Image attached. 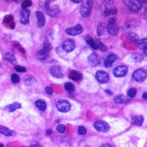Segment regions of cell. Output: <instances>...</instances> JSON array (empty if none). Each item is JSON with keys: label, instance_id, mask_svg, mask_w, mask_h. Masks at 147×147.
<instances>
[{"label": "cell", "instance_id": "obj_25", "mask_svg": "<svg viewBox=\"0 0 147 147\" xmlns=\"http://www.w3.org/2000/svg\"><path fill=\"white\" fill-rule=\"evenodd\" d=\"M114 100L115 102L118 103H124L128 101V99L126 96L123 95H119L116 96L114 98Z\"/></svg>", "mask_w": 147, "mask_h": 147}, {"label": "cell", "instance_id": "obj_47", "mask_svg": "<svg viewBox=\"0 0 147 147\" xmlns=\"http://www.w3.org/2000/svg\"><path fill=\"white\" fill-rule=\"evenodd\" d=\"M105 91H106V92L109 95H112V94H113V92H111V91H110V90H106Z\"/></svg>", "mask_w": 147, "mask_h": 147}, {"label": "cell", "instance_id": "obj_49", "mask_svg": "<svg viewBox=\"0 0 147 147\" xmlns=\"http://www.w3.org/2000/svg\"><path fill=\"white\" fill-rule=\"evenodd\" d=\"M30 147H42L41 146L39 145H36V144H34V145H31Z\"/></svg>", "mask_w": 147, "mask_h": 147}, {"label": "cell", "instance_id": "obj_50", "mask_svg": "<svg viewBox=\"0 0 147 147\" xmlns=\"http://www.w3.org/2000/svg\"><path fill=\"white\" fill-rule=\"evenodd\" d=\"M72 2H74V3H80V2H81L82 1H78V0H77V1H75V0H73V1H72Z\"/></svg>", "mask_w": 147, "mask_h": 147}, {"label": "cell", "instance_id": "obj_34", "mask_svg": "<svg viewBox=\"0 0 147 147\" xmlns=\"http://www.w3.org/2000/svg\"><path fill=\"white\" fill-rule=\"evenodd\" d=\"M33 4L32 2L31 1H29V0H25V1H24L22 3V9H26L27 7L32 6Z\"/></svg>", "mask_w": 147, "mask_h": 147}, {"label": "cell", "instance_id": "obj_2", "mask_svg": "<svg viewBox=\"0 0 147 147\" xmlns=\"http://www.w3.org/2000/svg\"><path fill=\"white\" fill-rule=\"evenodd\" d=\"M57 109L62 113H66L70 110L71 105V103L67 100L60 99L56 103Z\"/></svg>", "mask_w": 147, "mask_h": 147}, {"label": "cell", "instance_id": "obj_6", "mask_svg": "<svg viewBox=\"0 0 147 147\" xmlns=\"http://www.w3.org/2000/svg\"><path fill=\"white\" fill-rule=\"evenodd\" d=\"M49 2H50L49 1L45 2V5H44L45 11L48 16L51 17H55L57 15H58L60 12L59 8L56 6L51 7L49 5Z\"/></svg>", "mask_w": 147, "mask_h": 147}, {"label": "cell", "instance_id": "obj_40", "mask_svg": "<svg viewBox=\"0 0 147 147\" xmlns=\"http://www.w3.org/2000/svg\"><path fill=\"white\" fill-rule=\"evenodd\" d=\"M78 133L79 134H80V135H84L86 133L87 130H86V129L84 126H80L78 128Z\"/></svg>", "mask_w": 147, "mask_h": 147}, {"label": "cell", "instance_id": "obj_13", "mask_svg": "<svg viewBox=\"0 0 147 147\" xmlns=\"http://www.w3.org/2000/svg\"><path fill=\"white\" fill-rule=\"evenodd\" d=\"M87 60H88L89 64L92 66L96 65L100 63L99 56L96 53H92L90 54L88 56Z\"/></svg>", "mask_w": 147, "mask_h": 147}, {"label": "cell", "instance_id": "obj_20", "mask_svg": "<svg viewBox=\"0 0 147 147\" xmlns=\"http://www.w3.org/2000/svg\"><path fill=\"white\" fill-rule=\"evenodd\" d=\"M68 77L69 79L75 81L81 80L83 79V76L82 74L75 70H72L70 72V73L68 75Z\"/></svg>", "mask_w": 147, "mask_h": 147}, {"label": "cell", "instance_id": "obj_3", "mask_svg": "<svg viewBox=\"0 0 147 147\" xmlns=\"http://www.w3.org/2000/svg\"><path fill=\"white\" fill-rule=\"evenodd\" d=\"M133 79L137 82H142L144 81L147 77V71L143 68H139L133 73Z\"/></svg>", "mask_w": 147, "mask_h": 147}, {"label": "cell", "instance_id": "obj_21", "mask_svg": "<svg viewBox=\"0 0 147 147\" xmlns=\"http://www.w3.org/2000/svg\"><path fill=\"white\" fill-rule=\"evenodd\" d=\"M0 133L3 135L7 136H13L14 134V131L11 130L8 127L1 125L0 126Z\"/></svg>", "mask_w": 147, "mask_h": 147}, {"label": "cell", "instance_id": "obj_43", "mask_svg": "<svg viewBox=\"0 0 147 147\" xmlns=\"http://www.w3.org/2000/svg\"><path fill=\"white\" fill-rule=\"evenodd\" d=\"M116 18L115 17H111L110 18L109 21H108V22L109 24H115V22H116Z\"/></svg>", "mask_w": 147, "mask_h": 147}, {"label": "cell", "instance_id": "obj_24", "mask_svg": "<svg viewBox=\"0 0 147 147\" xmlns=\"http://www.w3.org/2000/svg\"><path fill=\"white\" fill-rule=\"evenodd\" d=\"M48 53H49V52H48L47 51H46L45 49L42 48V49H40L37 52L36 55H37V57L39 59L43 60V59H45L47 57Z\"/></svg>", "mask_w": 147, "mask_h": 147}, {"label": "cell", "instance_id": "obj_32", "mask_svg": "<svg viewBox=\"0 0 147 147\" xmlns=\"http://www.w3.org/2000/svg\"><path fill=\"white\" fill-rule=\"evenodd\" d=\"M13 17L11 15H7L4 17L3 22L6 24H10V25L13 22Z\"/></svg>", "mask_w": 147, "mask_h": 147}, {"label": "cell", "instance_id": "obj_31", "mask_svg": "<svg viewBox=\"0 0 147 147\" xmlns=\"http://www.w3.org/2000/svg\"><path fill=\"white\" fill-rule=\"evenodd\" d=\"M96 43V45H97V47H98V49H100V51H102L103 52L106 51L107 50V47L104 44H103L101 41H100L99 40H97Z\"/></svg>", "mask_w": 147, "mask_h": 147}, {"label": "cell", "instance_id": "obj_23", "mask_svg": "<svg viewBox=\"0 0 147 147\" xmlns=\"http://www.w3.org/2000/svg\"><path fill=\"white\" fill-rule=\"evenodd\" d=\"M35 105L41 111H44L47 109V104L46 103L41 100V99H38L35 102Z\"/></svg>", "mask_w": 147, "mask_h": 147}, {"label": "cell", "instance_id": "obj_44", "mask_svg": "<svg viewBox=\"0 0 147 147\" xmlns=\"http://www.w3.org/2000/svg\"><path fill=\"white\" fill-rule=\"evenodd\" d=\"M99 147H113V146L111 144H109V143H106V144H102Z\"/></svg>", "mask_w": 147, "mask_h": 147}, {"label": "cell", "instance_id": "obj_36", "mask_svg": "<svg viewBox=\"0 0 147 147\" xmlns=\"http://www.w3.org/2000/svg\"><path fill=\"white\" fill-rule=\"evenodd\" d=\"M129 37L130 40L132 42H138V41H139L138 40V36H137V35L136 34L133 33H130V34H129Z\"/></svg>", "mask_w": 147, "mask_h": 147}, {"label": "cell", "instance_id": "obj_38", "mask_svg": "<svg viewBox=\"0 0 147 147\" xmlns=\"http://www.w3.org/2000/svg\"><path fill=\"white\" fill-rule=\"evenodd\" d=\"M56 129L57 130V131L59 133H64V131H65V129H66V127L65 125H59L57 127H56Z\"/></svg>", "mask_w": 147, "mask_h": 147}, {"label": "cell", "instance_id": "obj_4", "mask_svg": "<svg viewBox=\"0 0 147 147\" xmlns=\"http://www.w3.org/2000/svg\"><path fill=\"white\" fill-rule=\"evenodd\" d=\"M125 3L126 5L129 7V9L134 11L137 12L141 10L142 7V4L140 1H136V0H129L125 1Z\"/></svg>", "mask_w": 147, "mask_h": 147}, {"label": "cell", "instance_id": "obj_37", "mask_svg": "<svg viewBox=\"0 0 147 147\" xmlns=\"http://www.w3.org/2000/svg\"><path fill=\"white\" fill-rule=\"evenodd\" d=\"M43 48L48 52H49L52 49V45L48 41H45L44 44Z\"/></svg>", "mask_w": 147, "mask_h": 147}, {"label": "cell", "instance_id": "obj_33", "mask_svg": "<svg viewBox=\"0 0 147 147\" xmlns=\"http://www.w3.org/2000/svg\"><path fill=\"white\" fill-rule=\"evenodd\" d=\"M5 58L10 62H14L16 61V57L14 55L11 53H7L5 55Z\"/></svg>", "mask_w": 147, "mask_h": 147}, {"label": "cell", "instance_id": "obj_41", "mask_svg": "<svg viewBox=\"0 0 147 147\" xmlns=\"http://www.w3.org/2000/svg\"><path fill=\"white\" fill-rule=\"evenodd\" d=\"M14 69L17 72H25L26 71V68L24 67H22L20 65H16L14 67Z\"/></svg>", "mask_w": 147, "mask_h": 147}, {"label": "cell", "instance_id": "obj_39", "mask_svg": "<svg viewBox=\"0 0 147 147\" xmlns=\"http://www.w3.org/2000/svg\"><path fill=\"white\" fill-rule=\"evenodd\" d=\"M11 81L14 83H17L18 82H20V77L17 74H13L11 76Z\"/></svg>", "mask_w": 147, "mask_h": 147}, {"label": "cell", "instance_id": "obj_16", "mask_svg": "<svg viewBox=\"0 0 147 147\" xmlns=\"http://www.w3.org/2000/svg\"><path fill=\"white\" fill-rule=\"evenodd\" d=\"M21 105L19 102H14L13 103L7 105L4 107V110L7 112H13L16 110L20 109Z\"/></svg>", "mask_w": 147, "mask_h": 147}, {"label": "cell", "instance_id": "obj_17", "mask_svg": "<svg viewBox=\"0 0 147 147\" xmlns=\"http://www.w3.org/2000/svg\"><path fill=\"white\" fill-rule=\"evenodd\" d=\"M108 33L107 25H106L103 23H100L98 25L97 34L98 36H103Z\"/></svg>", "mask_w": 147, "mask_h": 147}, {"label": "cell", "instance_id": "obj_14", "mask_svg": "<svg viewBox=\"0 0 147 147\" xmlns=\"http://www.w3.org/2000/svg\"><path fill=\"white\" fill-rule=\"evenodd\" d=\"M36 15L37 18V26L39 28H42L45 23V18L44 14L40 11L36 12Z\"/></svg>", "mask_w": 147, "mask_h": 147}, {"label": "cell", "instance_id": "obj_45", "mask_svg": "<svg viewBox=\"0 0 147 147\" xmlns=\"http://www.w3.org/2000/svg\"><path fill=\"white\" fill-rule=\"evenodd\" d=\"M52 130L51 129H48L46 130V134L47 135H50L52 134Z\"/></svg>", "mask_w": 147, "mask_h": 147}, {"label": "cell", "instance_id": "obj_35", "mask_svg": "<svg viewBox=\"0 0 147 147\" xmlns=\"http://www.w3.org/2000/svg\"><path fill=\"white\" fill-rule=\"evenodd\" d=\"M137 93V90L134 88H131L127 91V95L130 98H133Z\"/></svg>", "mask_w": 147, "mask_h": 147}, {"label": "cell", "instance_id": "obj_52", "mask_svg": "<svg viewBox=\"0 0 147 147\" xmlns=\"http://www.w3.org/2000/svg\"><path fill=\"white\" fill-rule=\"evenodd\" d=\"M0 147H5V146L2 143H1L0 144Z\"/></svg>", "mask_w": 147, "mask_h": 147}, {"label": "cell", "instance_id": "obj_1", "mask_svg": "<svg viewBox=\"0 0 147 147\" xmlns=\"http://www.w3.org/2000/svg\"><path fill=\"white\" fill-rule=\"evenodd\" d=\"M92 6V1H86L83 2L82 5L80 6V12L82 16L87 17L88 16L91 11Z\"/></svg>", "mask_w": 147, "mask_h": 147}, {"label": "cell", "instance_id": "obj_10", "mask_svg": "<svg viewBox=\"0 0 147 147\" xmlns=\"http://www.w3.org/2000/svg\"><path fill=\"white\" fill-rule=\"evenodd\" d=\"M82 32H83V27L80 24H78L74 27L69 28L65 29L66 33L71 36L78 35L80 34Z\"/></svg>", "mask_w": 147, "mask_h": 147}, {"label": "cell", "instance_id": "obj_22", "mask_svg": "<svg viewBox=\"0 0 147 147\" xmlns=\"http://www.w3.org/2000/svg\"><path fill=\"white\" fill-rule=\"evenodd\" d=\"M85 41L87 42V44H88L94 49H98V47H97L96 42H95L94 41V40L89 35H87L85 37Z\"/></svg>", "mask_w": 147, "mask_h": 147}, {"label": "cell", "instance_id": "obj_8", "mask_svg": "<svg viewBox=\"0 0 147 147\" xmlns=\"http://www.w3.org/2000/svg\"><path fill=\"white\" fill-rule=\"evenodd\" d=\"M75 46L76 45L74 40L70 38L65 40L62 44V48L66 52H70L72 51L75 49Z\"/></svg>", "mask_w": 147, "mask_h": 147}, {"label": "cell", "instance_id": "obj_42", "mask_svg": "<svg viewBox=\"0 0 147 147\" xmlns=\"http://www.w3.org/2000/svg\"><path fill=\"white\" fill-rule=\"evenodd\" d=\"M45 91L46 93H47L49 95H51L53 93V89L51 87H47L45 89Z\"/></svg>", "mask_w": 147, "mask_h": 147}, {"label": "cell", "instance_id": "obj_26", "mask_svg": "<svg viewBox=\"0 0 147 147\" xmlns=\"http://www.w3.org/2000/svg\"><path fill=\"white\" fill-rule=\"evenodd\" d=\"M117 13V9L115 7H111L110 9H106L103 12V14L105 16H108L110 15L116 14Z\"/></svg>", "mask_w": 147, "mask_h": 147}, {"label": "cell", "instance_id": "obj_46", "mask_svg": "<svg viewBox=\"0 0 147 147\" xmlns=\"http://www.w3.org/2000/svg\"><path fill=\"white\" fill-rule=\"evenodd\" d=\"M142 98H143V99L147 100V92H144L143 93Z\"/></svg>", "mask_w": 147, "mask_h": 147}, {"label": "cell", "instance_id": "obj_19", "mask_svg": "<svg viewBox=\"0 0 147 147\" xmlns=\"http://www.w3.org/2000/svg\"><path fill=\"white\" fill-rule=\"evenodd\" d=\"M131 122L133 124L140 126L144 122V117L142 115H136L131 118Z\"/></svg>", "mask_w": 147, "mask_h": 147}, {"label": "cell", "instance_id": "obj_11", "mask_svg": "<svg viewBox=\"0 0 147 147\" xmlns=\"http://www.w3.org/2000/svg\"><path fill=\"white\" fill-rule=\"evenodd\" d=\"M50 74L55 78H62L63 77V70L60 65H53L49 70Z\"/></svg>", "mask_w": 147, "mask_h": 147}, {"label": "cell", "instance_id": "obj_29", "mask_svg": "<svg viewBox=\"0 0 147 147\" xmlns=\"http://www.w3.org/2000/svg\"><path fill=\"white\" fill-rule=\"evenodd\" d=\"M133 26H134V22L131 21H129L125 24L123 26V29L125 30L126 31H130L132 29Z\"/></svg>", "mask_w": 147, "mask_h": 147}, {"label": "cell", "instance_id": "obj_30", "mask_svg": "<svg viewBox=\"0 0 147 147\" xmlns=\"http://www.w3.org/2000/svg\"><path fill=\"white\" fill-rule=\"evenodd\" d=\"M138 46L141 49H146L147 48V38H144L140 40L138 42Z\"/></svg>", "mask_w": 147, "mask_h": 147}, {"label": "cell", "instance_id": "obj_9", "mask_svg": "<svg viewBox=\"0 0 147 147\" xmlns=\"http://www.w3.org/2000/svg\"><path fill=\"white\" fill-rule=\"evenodd\" d=\"M127 67L125 65H120L113 70V74L115 77L120 78L125 76L127 73Z\"/></svg>", "mask_w": 147, "mask_h": 147}, {"label": "cell", "instance_id": "obj_18", "mask_svg": "<svg viewBox=\"0 0 147 147\" xmlns=\"http://www.w3.org/2000/svg\"><path fill=\"white\" fill-rule=\"evenodd\" d=\"M107 31H108L109 33H110L112 35H116L118 33L119 28L115 23V24H108Z\"/></svg>", "mask_w": 147, "mask_h": 147}, {"label": "cell", "instance_id": "obj_7", "mask_svg": "<svg viewBox=\"0 0 147 147\" xmlns=\"http://www.w3.org/2000/svg\"><path fill=\"white\" fill-rule=\"evenodd\" d=\"M95 78L100 83H106L109 81V76L108 73L106 71L99 70L96 72Z\"/></svg>", "mask_w": 147, "mask_h": 147}, {"label": "cell", "instance_id": "obj_5", "mask_svg": "<svg viewBox=\"0 0 147 147\" xmlns=\"http://www.w3.org/2000/svg\"><path fill=\"white\" fill-rule=\"evenodd\" d=\"M94 127L98 131L104 133L108 131L110 129L109 125L106 122L102 120L96 121L94 123Z\"/></svg>", "mask_w": 147, "mask_h": 147}, {"label": "cell", "instance_id": "obj_48", "mask_svg": "<svg viewBox=\"0 0 147 147\" xmlns=\"http://www.w3.org/2000/svg\"><path fill=\"white\" fill-rule=\"evenodd\" d=\"M10 27L11 28V29H14V28H15V23L13 22L10 25Z\"/></svg>", "mask_w": 147, "mask_h": 147}, {"label": "cell", "instance_id": "obj_27", "mask_svg": "<svg viewBox=\"0 0 147 147\" xmlns=\"http://www.w3.org/2000/svg\"><path fill=\"white\" fill-rule=\"evenodd\" d=\"M131 57H132V59H133V60L136 62L141 61L144 59L143 55L140 53H136L133 54Z\"/></svg>", "mask_w": 147, "mask_h": 147}, {"label": "cell", "instance_id": "obj_51", "mask_svg": "<svg viewBox=\"0 0 147 147\" xmlns=\"http://www.w3.org/2000/svg\"><path fill=\"white\" fill-rule=\"evenodd\" d=\"M144 53H145V55L147 56V48H146V49H144Z\"/></svg>", "mask_w": 147, "mask_h": 147}, {"label": "cell", "instance_id": "obj_12", "mask_svg": "<svg viewBox=\"0 0 147 147\" xmlns=\"http://www.w3.org/2000/svg\"><path fill=\"white\" fill-rule=\"evenodd\" d=\"M30 10L26 9H22L20 13V21L23 24H27L29 22Z\"/></svg>", "mask_w": 147, "mask_h": 147}, {"label": "cell", "instance_id": "obj_15", "mask_svg": "<svg viewBox=\"0 0 147 147\" xmlns=\"http://www.w3.org/2000/svg\"><path fill=\"white\" fill-rule=\"evenodd\" d=\"M117 58V57L115 54H113V53L109 54L106 57V58L104 61L105 66L106 67H110L112 65L113 63L116 60Z\"/></svg>", "mask_w": 147, "mask_h": 147}, {"label": "cell", "instance_id": "obj_28", "mask_svg": "<svg viewBox=\"0 0 147 147\" xmlns=\"http://www.w3.org/2000/svg\"><path fill=\"white\" fill-rule=\"evenodd\" d=\"M64 88L68 92H72L75 90V86L71 82H66L64 84Z\"/></svg>", "mask_w": 147, "mask_h": 147}]
</instances>
